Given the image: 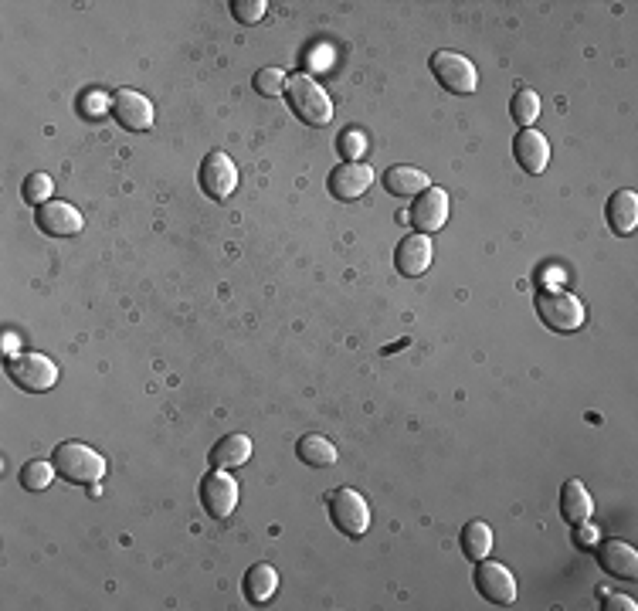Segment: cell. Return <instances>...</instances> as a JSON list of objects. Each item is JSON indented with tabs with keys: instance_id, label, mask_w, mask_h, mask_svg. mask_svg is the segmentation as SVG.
<instances>
[{
	"instance_id": "6da1fadb",
	"label": "cell",
	"mask_w": 638,
	"mask_h": 611,
	"mask_svg": "<svg viewBox=\"0 0 638 611\" xmlns=\"http://www.w3.org/2000/svg\"><path fill=\"white\" fill-rule=\"evenodd\" d=\"M286 99L292 116H299L306 126H330L333 123V99L313 75L296 72L286 79Z\"/></svg>"
},
{
	"instance_id": "7a4b0ae2",
	"label": "cell",
	"mask_w": 638,
	"mask_h": 611,
	"mask_svg": "<svg viewBox=\"0 0 638 611\" xmlns=\"http://www.w3.org/2000/svg\"><path fill=\"white\" fill-rule=\"evenodd\" d=\"M51 462H55L58 476H62L65 483H75V486H92V483H99V479L106 476V459H102L96 449L82 445V442L55 445Z\"/></svg>"
},
{
	"instance_id": "3957f363",
	"label": "cell",
	"mask_w": 638,
	"mask_h": 611,
	"mask_svg": "<svg viewBox=\"0 0 638 611\" xmlns=\"http://www.w3.org/2000/svg\"><path fill=\"white\" fill-rule=\"evenodd\" d=\"M326 506H330L333 527L340 530L343 537H364L370 530L374 513H370V503L357 493V489H350V486L333 489L330 499H326Z\"/></svg>"
},
{
	"instance_id": "277c9868",
	"label": "cell",
	"mask_w": 638,
	"mask_h": 611,
	"mask_svg": "<svg viewBox=\"0 0 638 611\" xmlns=\"http://www.w3.org/2000/svg\"><path fill=\"white\" fill-rule=\"evenodd\" d=\"M4 370L7 377L28 394H45L58 384V364L48 360L45 354H14L4 357Z\"/></svg>"
},
{
	"instance_id": "5b68a950",
	"label": "cell",
	"mask_w": 638,
	"mask_h": 611,
	"mask_svg": "<svg viewBox=\"0 0 638 611\" xmlns=\"http://www.w3.org/2000/svg\"><path fill=\"white\" fill-rule=\"evenodd\" d=\"M537 313L547 330L554 333H574L584 326V303L577 296L564 289H554V292H540L537 296Z\"/></svg>"
},
{
	"instance_id": "8992f818",
	"label": "cell",
	"mask_w": 638,
	"mask_h": 611,
	"mask_svg": "<svg viewBox=\"0 0 638 611\" xmlns=\"http://www.w3.org/2000/svg\"><path fill=\"white\" fill-rule=\"evenodd\" d=\"M431 72H435L438 85L455 96H472L479 89V72L459 51H435L431 55Z\"/></svg>"
},
{
	"instance_id": "52a82bcc",
	"label": "cell",
	"mask_w": 638,
	"mask_h": 611,
	"mask_svg": "<svg viewBox=\"0 0 638 611\" xmlns=\"http://www.w3.org/2000/svg\"><path fill=\"white\" fill-rule=\"evenodd\" d=\"M197 180H201V191L208 197H214V201H228V197L238 191V167L224 150H211L201 163Z\"/></svg>"
},
{
	"instance_id": "ba28073f",
	"label": "cell",
	"mask_w": 638,
	"mask_h": 611,
	"mask_svg": "<svg viewBox=\"0 0 638 611\" xmlns=\"http://www.w3.org/2000/svg\"><path fill=\"white\" fill-rule=\"evenodd\" d=\"M201 506L211 520H228L238 506V483L231 479V472L211 469L208 476L201 479Z\"/></svg>"
},
{
	"instance_id": "9c48e42d",
	"label": "cell",
	"mask_w": 638,
	"mask_h": 611,
	"mask_svg": "<svg viewBox=\"0 0 638 611\" xmlns=\"http://www.w3.org/2000/svg\"><path fill=\"white\" fill-rule=\"evenodd\" d=\"M476 591L489 601V605L510 608L516 601V578L506 564H496L486 557V561L476 564Z\"/></svg>"
},
{
	"instance_id": "30bf717a",
	"label": "cell",
	"mask_w": 638,
	"mask_h": 611,
	"mask_svg": "<svg viewBox=\"0 0 638 611\" xmlns=\"http://www.w3.org/2000/svg\"><path fill=\"white\" fill-rule=\"evenodd\" d=\"M408 221L415 225L418 235H435V231H442L448 221V194L442 187H428L425 194H418L415 201H411Z\"/></svg>"
},
{
	"instance_id": "8fae6325",
	"label": "cell",
	"mask_w": 638,
	"mask_h": 611,
	"mask_svg": "<svg viewBox=\"0 0 638 611\" xmlns=\"http://www.w3.org/2000/svg\"><path fill=\"white\" fill-rule=\"evenodd\" d=\"M34 221H38V228L45 231V235H51V238H75L85 228L82 211L75 208V204H68V201L41 204L38 214H34Z\"/></svg>"
},
{
	"instance_id": "7c38bea8",
	"label": "cell",
	"mask_w": 638,
	"mask_h": 611,
	"mask_svg": "<svg viewBox=\"0 0 638 611\" xmlns=\"http://www.w3.org/2000/svg\"><path fill=\"white\" fill-rule=\"evenodd\" d=\"M370 184H374V167H367V163H340L326 180V191L336 201H357V197L370 191Z\"/></svg>"
},
{
	"instance_id": "4fadbf2b",
	"label": "cell",
	"mask_w": 638,
	"mask_h": 611,
	"mask_svg": "<svg viewBox=\"0 0 638 611\" xmlns=\"http://www.w3.org/2000/svg\"><path fill=\"white\" fill-rule=\"evenodd\" d=\"M112 116L129 133H146L153 126V102L133 89H119L112 96Z\"/></svg>"
},
{
	"instance_id": "5bb4252c",
	"label": "cell",
	"mask_w": 638,
	"mask_h": 611,
	"mask_svg": "<svg viewBox=\"0 0 638 611\" xmlns=\"http://www.w3.org/2000/svg\"><path fill=\"white\" fill-rule=\"evenodd\" d=\"M594 557H598L601 571L611 574V578L635 581L638 578V550L625 540H601L594 547Z\"/></svg>"
},
{
	"instance_id": "9a60e30c",
	"label": "cell",
	"mask_w": 638,
	"mask_h": 611,
	"mask_svg": "<svg viewBox=\"0 0 638 611\" xmlns=\"http://www.w3.org/2000/svg\"><path fill=\"white\" fill-rule=\"evenodd\" d=\"M431 258H435L431 238L415 231V235H408L398 245V252H394V265H398V272L404 275V279H421V275L431 269Z\"/></svg>"
},
{
	"instance_id": "2e32d148",
	"label": "cell",
	"mask_w": 638,
	"mask_h": 611,
	"mask_svg": "<svg viewBox=\"0 0 638 611\" xmlns=\"http://www.w3.org/2000/svg\"><path fill=\"white\" fill-rule=\"evenodd\" d=\"M513 157L523 170H527V174L537 177L547 170V163H550V143L543 140L537 129H520L516 140H513Z\"/></svg>"
},
{
	"instance_id": "e0dca14e",
	"label": "cell",
	"mask_w": 638,
	"mask_h": 611,
	"mask_svg": "<svg viewBox=\"0 0 638 611\" xmlns=\"http://www.w3.org/2000/svg\"><path fill=\"white\" fill-rule=\"evenodd\" d=\"M560 513H564V523H571V527H584L591 520L594 499L581 479H567L564 489H560Z\"/></svg>"
},
{
	"instance_id": "ac0fdd59",
	"label": "cell",
	"mask_w": 638,
	"mask_h": 611,
	"mask_svg": "<svg viewBox=\"0 0 638 611\" xmlns=\"http://www.w3.org/2000/svg\"><path fill=\"white\" fill-rule=\"evenodd\" d=\"M275 588H279V571L272 564H252L245 571V581H241V595H245L248 605H265Z\"/></svg>"
},
{
	"instance_id": "d6986e66",
	"label": "cell",
	"mask_w": 638,
	"mask_h": 611,
	"mask_svg": "<svg viewBox=\"0 0 638 611\" xmlns=\"http://www.w3.org/2000/svg\"><path fill=\"white\" fill-rule=\"evenodd\" d=\"M608 228L615 235H632L638 225V194L635 191H615L608 197V208H605Z\"/></svg>"
},
{
	"instance_id": "ffe728a7",
	"label": "cell",
	"mask_w": 638,
	"mask_h": 611,
	"mask_svg": "<svg viewBox=\"0 0 638 611\" xmlns=\"http://www.w3.org/2000/svg\"><path fill=\"white\" fill-rule=\"evenodd\" d=\"M248 459H252V438L248 435H224L208 455L211 469H224V472L245 466Z\"/></svg>"
},
{
	"instance_id": "44dd1931",
	"label": "cell",
	"mask_w": 638,
	"mask_h": 611,
	"mask_svg": "<svg viewBox=\"0 0 638 611\" xmlns=\"http://www.w3.org/2000/svg\"><path fill=\"white\" fill-rule=\"evenodd\" d=\"M384 187L391 191L394 197H418L425 194L431 187V180L425 170L418 167H408V163H398V167L384 170Z\"/></svg>"
},
{
	"instance_id": "7402d4cb",
	"label": "cell",
	"mask_w": 638,
	"mask_h": 611,
	"mask_svg": "<svg viewBox=\"0 0 638 611\" xmlns=\"http://www.w3.org/2000/svg\"><path fill=\"white\" fill-rule=\"evenodd\" d=\"M296 455H299V462L309 469H330L336 466V459H340V452H336V445L330 442L326 435H303L296 442Z\"/></svg>"
},
{
	"instance_id": "603a6c76",
	"label": "cell",
	"mask_w": 638,
	"mask_h": 611,
	"mask_svg": "<svg viewBox=\"0 0 638 611\" xmlns=\"http://www.w3.org/2000/svg\"><path fill=\"white\" fill-rule=\"evenodd\" d=\"M459 544H462V554L469 557L472 564H479L493 554V530L482 520H469L459 533Z\"/></svg>"
},
{
	"instance_id": "cb8c5ba5",
	"label": "cell",
	"mask_w": 638,
	"mask_h": 611,
	"mask_svg": "<svg viewBox=\"0 0 638 611\" xmlns=\"http://www.w3.org/2000/svg\"><path fill=\"white\" fill-rule=\"evenodd\" d=\"M55 476H58L55 462L31 459V462H24L21 472H17V483H21V489H28V493H45Z\"/></svg>"
},
{
	"instance_id": "d4e9b609",
	"label": "cell",
	"mask_w": 638,
	"mask_h": 611,
	"mask_svg": "<svg viewBox=\"0 0 638 611\" xmlns=\"http://www.w3.org/2000/svg\"><path fill=\"white\" fill-rule=\"evenodd\" d=\"M510 116L523 129H533V123L540 119V96L533 89H516V96L510 99Z\"/></svg>"
},
{
	"instance_id": "484cf974",
	"label": "cell",
	"mask_w": 638,
	"mask_h": 611,
	"mask_svg": "<svg viewBox=\"0 0 638 611\" xmlns=\"http://www.w3.org/2000/svg\"><path fill=\"white\" fill-rule=\"evenodd\" d=\"M21 194L24 201L34 204V208H41V204L51 201V194H55V180H51L48 174H28L21 184Z\"/></svg>"
},
{
	"instance_id": "4316f807",
	"label": "cell",
	"mask_w": 638,
	"mask_h": 611,
	"mask_svg": "<svg viewBox=\"0 0 638 611\" xmlns=\"http://www.w3.org/2000/svg\"><path fill=\"white\" fill-rule=\"evenodd\" d=\"M336 150H340L343 163H360V157L367 153V136L360 129H343L340 140H336Z\"/></svg>"
},
{
	"instance_id": "83f0119b",
	"label": "cell",
	"mask_w": 638,
	"mask_h": 611,
	"mask_svg": "<svg viewBox=\"0 0 638 611\" xmlns=\"http://www.w3.org/2000/svg\"><path fill=\"white\" fill-rule=\"evenodd\" d=\"M255 92L258 96H286V72L282 68H262L255 72Z\"/></svg>"
},
{
	"instance_id": "f1b7e54d",
	"label": "cell",
	"mask_w": 638,
	"mask_h": 611,
	"mask_svg": "<svg viewBox=\"0 0 638 611\" xmlns=\"http://www.w3.org/2000/svg\"><path fill=\"white\" fill-rule=\"evenodd\" d=\"M265 11H269L265 0H235V4H231V14H235L238 24H258L265 17Z\"/></svg>"
},
{
	"instance_id": "f546056e",
	"label": "cell",
	"mask_w": 638,
	"mask_h": 611,
	"mask_svg": "<svg viewBox=\"0 0 638 611\" xmlns=\"http://www.w3.org/2000/svg\"><path fill=\"white\" fill-rule=\"evenodd\" d=\"M82 106H85V113H89L92 119H96V116H102V113H106L109 99L102 96V92H89V96H85V102H82Z\"/></svg>"
},
{
	"instance_id": "4dcf8cb0",
	"label": "cell",
	"mask_w": 638,
	"mask_h": 611,
	"mask_svg": "<svg viewBox=\"0 0 638 611\" xmlns=\"http://www.w3.org/2000/svg\"><path fill=\"white\" fill-rule=\"evenodd\" d=\"M638 605L632 598H625V595H608L605 598V611H635Z\"/></svg>"
},
{
	"instance_id": "1f68e13d",
	"label": "cell",
	"mask_w": 638,
	"mask_h": 611,
	"mask_svg": "<svg viewBox=\"0 0 638 611\" xmlns=\"http://www.w3.org/2000/svg\"><path fill=\"white\" fill-rule=\"evenodd\" d=\"M14 354H21V350H17V333H4V357H14Z\"/></svg>"
},
{
	"instance_id": "d6a6232c",
	"label": "cell",
	"mask_w": 638,
	"mask_h": 611,
	"mask_svg": "<svg viewBox=\"0 0 638 611\" xmlns=\"http://www.w3.org/2000/svg\"><path fill=\"white\" fill-rule=\"evenodd\" d=\"M89 496H92V499H99V496H102V489H99V483H92V486H89Z\"/></svg>"
}]
</instances>
